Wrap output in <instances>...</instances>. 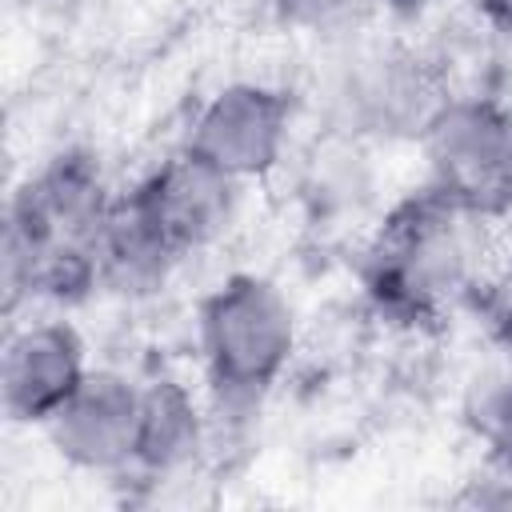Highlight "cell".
Returning a JSON list of instances; mask_svg holds the SVG:
<instances>
[{
    "label": "cell",
    "mask_w": 512,
    "mask_h": 512,
    "mask_svg": "<svg viewBox=\"0 0 512 512\" xmlns=\"http://www.w3.org/2000/svg\"><path fill=\"white\" fill-rule=\"evenodd\" d=\"M116 192L88 148L56 152L8 200L4 312L20 300L76 304L100 288V236Z\"/></svg>",
    "instance_id": "6da1fadb"
},
{
    "label": "cell",
    "mask_w": 512,
    "mask_h": 512,
    "mask_svg": "<svg viewBox=\"0 0 512 512\" xmlns=\"http://www.w3.org/2000/svg\"><path fill=\"white\" fill-rule=\"evenodd\" d=\"M468 224L472 216L428 184L392 204L360 264V280L376 312L400 324L440 320L472 280Z\"/></svg>",
    "instance_id": "7a4b0ae2"
},
{
    "label": "cell",
    "mask_w": 512,
    "mask_h": 512,
    "mask_svg": "<svg viewBox=\"0 0 512 512\" xmlns=\"http://www.w3.org/2000/svg\"><path fill=\"white\" fill-rule=\"evenodd\" d=\"M196 344L212 396L256 408L292 364L296 312L276 280L232 272L196 304Z\"/></svg>",
    "instance_id": "3957f363"
},
{
    "label": "cell",
    "mask_w": 512,
    "mask_h": 512,
    "mask_svg": "<svg viewBox=\"0 0 512 512\" xmlns=\"http://www.w3.org/2000/svg\"><path fill=\"white\" fill-rule=\"evenodd\" d=\"M428 188L472 220L512 212V104L500 96H444L420 128Z\"/></svg>",
    "instance_id": "277c9868"
},
{
    "label": "cell",
    "mask_w": 512,
    "mask_h": 512,
    "mask_svg": "<svg viewBox=\"0 0 512 512\" xmlns=\"http://www.w3.org/2000/svg\"><path fill=\"white\" fill-rule=\"evenodd\" d=\"M136 220L160 240V248L180 264L184 256L216 244L240 204V180L196 156L188 144L148 168L128 192Z\"/></svg>",
    "instance_id": "5b68a950"
},
{
    "label": "cell",
    "mask_w": 512,
    "mask_h": 512,
    "mask_svg": "<svg viewBox=\"0 0 512 512\" xmlns=\"http://www.w3.org/2000/svg\"><path fill=\"white\" fill-rule=\"evenodd\" d=\"M292 116H296V100L284 88L236 80L224 84L216 96H208L184 144L240 184L260 180L280 164L288 148Z\"/></svg>",
    "instance_id": "8992f818"
},
{
    "label": "cell",
    "mask_w": 512,
    "mask_h": 512,
    "mask_svg": "<svg viewBox=\"0 0 512 512\" xmlns=\"http://www.w3.org/2000/svg\"><path fill=\"white\" fill-rule=\"evenodd\" d=\"M44 432L52 452L80 472H132L140 436V384L112 368H88L80 388L44 424Z\"/></svg>",
    "instance_id": "52a82bcc"
},
{
    "label": "cell",
    "mask_w": 512,
    "mask_h": 512,
    "mask_svg": "<svg viewBox=\"0 0 512 512\" xmlns=\"http://www.w3.org/2000/svg\"><path fill=\"white\" fill-rule=\"evenodd\" d=\"M88 376L84 340L68 320H32L0 352V404L12 424L44 428Z\"/></svg>",
    "instance_id": "ba28073f"
},
{
    "label": "cell",
    "mask_w": 512,
    "mask_h": 512,
    "mask_svg": "<svg viewBox=\"0 0 512 512\" xmlns=\"http://www.w3.org/2000/svg\"><path fill=\"white\" fill-rule=\"evenodd\" d=\"M352 68L336 84V108L352 132L372 136H420L424 120L444 100L420 56L388 44L364 48L348 60Z\"/></svg>",
    "instance_id": "9c48e42d"
},
{
    "label": "cell",
    "mask_w": 512,
    "mask_h": 512,
    "mask_svg": "<svg viewBox=\"0 0 512 512\" xmlns=\"http://www.w3.org/2000/svg\"><path fill=\"white\" fill-rule=\"evenodd\" d=\"M204 448V412L192 388L176 376H156L140 384V436H136V464L148 480L172 476L196 460Z\"/></svg>",
    "instance_id": "30bf717a"
},
{
    "label": "cell",
    "mask_w": 512,
    "mask_h": 512,
    "mask_svg": "<svg viewBox=\"0 0 512 512\" xmlns=\"http://www.w3.org/2000/svg\"><path fill=\"white\" fill-rule=\"evenodd\" d=\"M460 420L476 436L500 480L512 484V360L488 364L468 380Z\"/></svg>",
    "instance_id": "8fae6325"
},
{
    "label": "cell",
    "mask_w": 512,
    "mask_h": 512,
    "mask_svg": "<svg viewBox=\"0 0 512 512\" xmlns=\"http://www.w3.org/2000/svg\"><path fill=\"white\" fill-rule=\"evenodd\" d=\"M272 12L292 32L340 40L360 32L380 12V4L376 0H272Z\"/></svg>",
    "instance_id": "7c38bea8"
},
{
    "label": "cell",
    "mask_w": 512,
    "mask_h": 512,
    "mask_svg": "<svg viewBox=\"0 0 512 512\" xmlns=\"http://www.w3.org/2000/svg\"><path fill=\"white\" fill-rule=\"evenodd\" d=\"M492 312H496V332L508 340L512 336V260H508V268L492 292Z\"/></svg>",
    "instance_id": "4fadbf2b"
},
{
    "label": "cell",
    "mask_w": 512,
    "mask_h": 512,
    "mask_svg": "<svg viewBox=\"0 0 512 512\" xmlns=\"http://www.w3.org/2000/svg\"><path fill=\"white\" fill-rule=\"evenodd\" d=\"M476 12L484 16V24L492 32H500L504 40H512V0H472Z\"/></svg>",
    "instance_id": "5bb4252c"
},
{
    "label": "cell",
    "mask_w": 512,
    "mask_h": 512,
    "mask_svg": "<svg viewBox=\"0 0 512 512\" xmlns=\"http://www.w3.org/2000/svg\"><path fill=\"white\" fill-rule=\"evenodd\" d=\"M376 4H380V12H388L396 20H420L436 0H376Z\"/></svg>",
    "instance_id": "9a60e30c"
},
{
    "label": "cell",
    "mask_w": 512,
    "mask_h": 512,
    "mask_svg": "<svg viewBox=\"0 0 512 512\" xmlns=\"http://www.w3.org/2000/svg\"><path fill=\"white\" fill-rule=\"evenodd\" d=\"M504 344H508V352H512V336H508V340H504Z\"/></svg>",
    "instance_id": "2e32d148"
}]
</instances>
